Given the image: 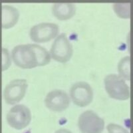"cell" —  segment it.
<instances>
[{"label": "cell", "instance_id": "cell-13", "mask_svg": "<svg viewBox=\"0 0 133 133\" xmlns=\"http://www.w3.org/2000/svg\"><path fill=\"white\" fill-rule=\"evenodd\" d=\"M130 3H115L113 9L116 15L122 18H129L130 17Z\"/></svg>", "mask_w": 133, "mask_h": 133}, {"label": "cell", "instance_id": "cell-6", "mask_svg": "<svg viewBox=\"0 0 133 133\" xmlns=\"http://www.w3.org/2000/svg\"><path fill=\"white\" fill-rule=\"evenodd\" d=\"M70 96L76 105L84 107L92 102L93 91L91 85L87 82H77L70 89Z\"/></svg>", "mask_w": 133, "mask_h": 133}, {"label": "cell", "instance_id": "cell-5", "mask_svg": "<svg viewBox=\"0 0 133 133\" xmlns=\"http://www.w3.org/2000/svg\"><path fill=\"white\" fill-rule=\"evenodd\" d=\"M78 126L82 133H101L104 121L92 110H87L79 116Z\"/></svg>", "mask_w": 133, "mask_h": 133}, {"label": "cell", "instance_id": "cell-2", "mask_svg": "<svg viewBox=\"0 0 133 133\" xmlns=\"http://www.w3.org/2000/svg\"><path fill=\"white\" fill-rule=\"evenodd\" d=\"M104 82L107 92L111 98L121 101L129 99L130 97L129 87L119 75H108L104 78Z\"/></svg>", "mask_w": 133, "mask_h": 133}, {"label": "cell", "instance_id": "cell-10", "mask_svg": "<svg viewBox=\"0 0 133 133\" xmlns=\"http://www.w3.org/2000/svg\"><path fill=\"white\" fill-rule=\"evenodd\" d=\"M19 12L15 8L4 5L1 9V25L5 29L14 27L18 21Z\"/></svg>", "mask_w": 133, "mask_h": 133}, {"label": "cell", "instance_id": "cell-8", "mask_svg": "<svg viewBox=\"0 0 133 133\" xmlns=\"http://www.w3.org/2000/svg\"><path fill=\"white\" fill-rule=\"evenodd\" d=\"M28 87L25 79H15L6 85L3 92L5 101L8 104H15L23 99Z\"/></svg>", "mask_w": 133, "mask_h": 133}, {"label": "cell", "instance_id": "cell-15", "mask_svg": "<svg viewBox=\"0 0 133 133\" xmlns=\"http://www.w3.org/2000/svg\"><path fill=\"white\" fill-rule=\"evenodd\" d=\"M11 65L10 57H9V53L8 52L6 49H2V70L8 69Z\"/></svg>", "mask_w": 133, "mask_h": 133}, {"label": "cell", "instance_id": "cell-1", "mask_svg": "<svg viewBox=\"0 0 133 133\" xmlns=\"http://www.w3.org/2000/svg\"><path fill=\"white\" fill-rule=\"evenodd\" d=\"M11 57L15 65L22 69L44 66L50 62L51 58L45 48L31 43L15 46L11 51Z\"/></svg>", "mask_w": 133, "mask_h": 133}, {"label": "cell", "instance_id": "cell-3", "mask_svg": "<svg viewBox=\"0 0 133 133\" xmlns=\"http://www.w3.org/2000/svg\"><path fill=\"white\" fill-rule=\"evenodd\" d=\"M73 53V48L65 33H61L55 39L50 50V55L60 63H66L71 59Z\"/></svg>", "mask_w": 133, "mask_h": 133}, {"label": "cell", "instance_id": "cell-14", "mask_svg": "<svg viewBox=\"0 0 133 133\" xmlns=\"http://www.w3.org/2000/svg\"><path fill=\"white\" fill-rule=\"evenodd\" d=\"M107 129L109 133H129V132L124 127L115 123L108 124Z\"/></svg>", "mask_w": 133, "mask_h": 133}, {"label": "cell", "instance_id": "cell-9", "mask_svg": "<svg viewBox=\"0 0 133 133\" xmlns=\"http://www.w3.org/2000/svg\"><path fill=\"white\" fill-rule=\"evenodd\" d=\"M45 106L54 112H62L70 104V98L64 91L55 89L48 92L45 98Z\"/></svg>", "mask_w": 133, "mask_h": 133}, {"label": "cell", "instance_id": "cell-16", "mask_svg": "<svg viewBox=\"0 0 133 133\" xmlns=\"http://www.w3.org/2000/svg\"><path fill=\"white\" fill-rule=\"evenodd\" d=\"M55 133H72L69 130L66 129H61L57 130Z\"/></svg>", "mask_w": 133, "mask_h": 133}, {"label": "cell", "instance_id": "cell-12", "mask_svg": "<svg viewBox=\"0 0 133 133\" xmlns=\"http://www.w3.org/2000/svg\"><path fill=\"white\" fill-rule=\"evenodd\" d=\"M118 71L119 76L125 80H130V59L129 56L124 57L118 64Z\"/></svg>", "mask_w": 133, "mask_h": 133}, {"label": "cell", "instance_id": "cell-7", "mask_svg": "<svg viewBox=\"0 0 133 133\" xmlns=\"http://www.w3.org/2000/svg\"><path fill=\"white\" fill-rule=\"evenodd\" d=\"M59 31V26L55 23H41L31 28L29 35L34 42L46 43L56 37Z\"/></svg>", "mask_w": 133, "mask_h": 133}, {"label": "cell", "instance_id": "cell-4", "mask_svg": "<svg viewBox=\"0 0 133 133\" xmlns=\"http://www.w3.org/2000/svg\"><path fill=\"white\" fill-rule=\"evenodd\" d=\"M6 119L10 127L21 130L27 127L31 123V110L23 104H16L10 109L6 116Z\"/></svg>", "mask_w": 133, "mask_h": 133}, {"label": "cell", "instance_id": "cell-11", "mask_svg": "<svg viewBox=\"0 0 133 133\" xmlns=\"http://www.w3.org/2000/svg\"><path fill=\"white\" fill-rule=\"evenodd\" d=\"M54 16L59 20H68L73 17L76 12V6L71 3H54L52 7Z\"/></svg>", "mask_w": 133, "mask_h": 133}]
</instances>
